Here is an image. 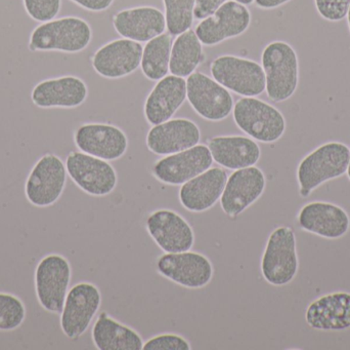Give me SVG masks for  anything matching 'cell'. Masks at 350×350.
Listing matches in <instances>:
<instances>
[{"mask_svg": "<svg viewBox=\"0 0 350 350\" xmlns=\"http://www.w3.org/2000/svg\"><path fill=\"white\" fill-rule=\"evenodd\" d=\"M228 174L221 168H210L181 185L178 197L181 205L193 213H203L219 201Z\"/></svg>", "mask_w": 350, "mask_h": 350, "instance_id": "7402d4cb", "label": "cell"}, {"mask_svg": "<svg viewBox=\"0 0 350 350\" xmlns=\"http://www.w3.org/2000/svg\"><path fill=\"white\" fill-rule=\"evenodd\" d=\"M76 147L84 153L112 162L122 158L129 139L119 127L107 123H84L74 133Z\"/></svg>", "mask_w": 350, "mask_h": 350, "instance_id": "2e32d148", "label": "cell"}, {"mask_svg": "<svg viewBox=\"0 0 350 350\" xmlns=\"http://www.w3.org/2000/svg\"><path fill=\"white\" fill-rule=\"evenodd\" d=\"M203 58V47L195 31L181 33L172 43L170 71L172 75L189 77Z\"/></svg>", "mask_w": 350, "mask_h": 350, "instance_id": "83f0119b", "label": "cell"}, {"mask_svg": "<svg viewBox=\"0 0 350 350\" xmlns=\"http://www.w3.org/2000/svg\"><path fill=\"white\" fill-rule=\"evenodd\" d=\"M347 177H349V181H350V160H349V168H347Z\"/></svg>", "mask_w": 350, "mask_h": 350, "instance_id": "ab89813d", "label": "cell"}, {"mask_svg": "<svg viewBox=\"0 0 350 350\" xmlns=\"http://www.w3.org/2000/svg\"><path fill=\"white\" fill-rule=\"evenodd\" d=\"M172 39L170 33H163L148 41L142 57V71L148 79L158 82L170 72Z\"/></svg>", "mask_w": 350, "mask_h": 350, "instance_id": "f1b7e54d", "label": "cell"}, {"mask_svg": "<svg viewBox=\"0 0 350 350\" xmlns=\"http://www.w3.org/2000/svg\"><path fill=\"white\" fill-rule=\"evenodd\" d=\"M67 176V168L61 158L53 153L41 156L25 183V195L29 203L37 208L55 205L63 195Z\"/></svg>", "mask_w": 350, "mask_h": 350, "instance_id": "52a82bcc", "label": "cell"}, {"mask_svg": "<svg viewBox=\"0 0 350 350\" xmlns=\"http://www.w3.org/2000/svg\"><path fill=\"white\" fill-rule=\"evenodd\" d=\"M349 160L350 148L337 141L322 144L304 156L297 168L300 197L306 199L321 185L347 174Z\"/></svg>", "mask_w": 350, "mask_h": 350, "instance_id": "6da1fadb", "label": "cell"}, {"mask_svg": "<svg viewBox=\"0 0 350 350\" xmlns=\"http://www.w3.org/2000/svg\"><path fill=\"white\" fill-rule=\"evenodd\" d=\"M166 29L170 35H177L191 29L193 22L196 0H163Z\"/></svg>", "mask_w": 350, "mask_h": 350, "instance_id": "f546056e", "label": "cell"}, {"mask_svg": "<svg viewBox=\"0 0 350 350\" xmlns=\"http://www.w3.org/2000/svg\"><path fill=\"white\" fill-rule=\"evenodd\" d=\"M265 74V90L273 102L289 100L299 84V61L297 53L285 41H273L261 55Z\"/></svg>", "mask_w": 350, "mask_h": 350, "instance_id": "3957f363", "label": "cell"}, {"mask_svg": "<svg viewBox=\"0 0 350 350\" xmlns=\"http://www.w3.org/2000/svg\"><path fill=\"white\" fill-rule=\"evenodd\" d=\"M306 321L314 330L340 332L350 329V293L333 292L308 305Z\"/></svg>", "mask_w": 350, "mask_h": 350, "instance_id": "cb8c5ba5", "label": "cell"}, {"mask_svg": "<svg viewBox=\"0 0 350 350\" xmlns=\"http://www.w3.org/2000/svg\"><path fill=\"white\" fill-rule=\"evenodd\" d=\"M88 96V88L81 78L74 75L47 78L35 84L31 101L41 109L77 108Z\"/></svg>", "mask_w": 350, "mask_h": 350, "instance_id": "ac0fdd59", "label": "cell"}, {"mask_svg": "<svg viewBox=\"0 0 350 350\" xmlns=\"http://www.w3.org/2000/svg\"><path fill=\"white\" fill-rule=\"evenodd\" d=\"M317 12L329 22H340L347 18L350 0H314Z\"/></svg>", "mask_w": 350, "mask_h": 350, "instance_id": "d6a6232c", "label": "cell"}, {"mask_svg": "<svg viewBox=\"0 0 350 350\" xmlns=\"http://www.w3.org/2000/svg\"><path fill=\"white\" fill-rule=\"evenodd\" d=\"M291 0H255L257 8L261 10H273L288 3Z\"/></svg>", "mask_w": 350, "mask_h": 350, "instance_id": "8d00e7d4", "label": "cell"}, {"mask_svg": "<svg viewBox=\"0 0 350 350\" xmlns=\"http://www.w3.org/2000/svg\"><path fill=\"white\" fill-rule=\"evenodd\" d=\"M25 12L35 22L44 23L57 18L62 0H23Z\"/></svg>", "mask_w": 350, "mask_h": 350, "instance_id": "1f68e13d", "label": "cell"}, {"mask_svg": "<svg viewBox=\"0 0 350 350\" xmlns=\"http://www.w3.org/2000/svg\"><path fill=\"white\" fill-rule=\"evenodd\" d=\"M347 24H349V32H350V6H349V12H347Z\"/></svg>", "mask_w": 350, "mask_h": 350, "instance_id": "f35d334b", "label": "cell"}, {"mask_svg": "<svg viewBox=\"0 0 350 350\" xmlns=\"http://www.w3.org/2000/svg\"><path fill=\"white\" fill-rule=\"evenodd\" d=\"M115 30L123 38L148 42L166 30L165 14L154 6L120 10L113 18Z\"/></svg>", "mask_w": 350, "mask_h": 350, "instance_id": "603a6c76", "label": "cell"}, {"mask_svg": "<svg viewBox=\"0 0 350 350\" xmlns=\"http://www.w3.org/2000/svg\"><path fill=\"white\" fill-rule=\"evenodd\" d=\"M94 347L98 350H142L141 335L131 327L102 312L94 323L92 332Z\"/></svg>", "mask_w": 350, "mask_h": 350, "instance_id": "4316f807", "label": "cell"}, {"mask_svg": "<svg viewBox=\"0 0 350 350\" xmlns=\"http://www.w3.org/2000/svg\"><path fill=\"white\" fill-rule=\"evenodd\" d=\"M251 12L239 2L226 1L213 14L198 24L195 32L202 45H219L226 39L240 36L248 30Z\"/></svg>", "mask_w": 350, "mask_h": 350, "instance_id": "4fadbf2b", "label": "cell"}, {"mask_svg": "<svg viewBox=\"0 0 350 350\" xmlns=\"http://www.w3.org/2000/svg\"><path fill=\"white\" fill-rule=\"evenodd\" d=\"M68 176L84 192L92 197H106L116 188V171L107 160L81 151H73L66 158Z\"/></svg>", "mask_w": 350, "mask_h": 350, "instance_id": "9c48e42d", "label": "cell"}, {"mask_svg": "<svg viewBox=\"0 0 350 350\" xmlns=\"http://www.w3.org/2000/svg\"><path fill=\"white\" fill-rule=\"evenodd\" d=\"M26 306L14 294L0 293V331L10 332L24 324Z\"/></svg>", "mask_w": 350, "mask_h": 350, "instance_id": "4dcf8cb0", "label": "cell"}, {"mask_svg": "<svg viewBox=\"0 0 350 350\" xmlns=\"http://www.w3.org/2000/svg\"><path fill=\"white\" fill-rule=\"evenodd\" d=\"M234 1L239 2V3L243 4V5H250L255 0H234Z\"/></svg>", "mask_w": 350, "mask_h": 350, "instance_id": "74e56055", "label": "cell"}, {"mask_svg": "<svg viewBox=\"0 0 350 350\" xmlns=\"http://www.w3.org/2000/svg\"><path fill=\"white\" fill-rule=\"evenodd\" d=\"M157 271L162 277L187 289L205 288L214 275L211 261L191 250L162 255L157 260Z\"/></svg>", "mask_w": 350, "mask_h": 350, "instance_id": "7c38bea8", "label": "cell"}, {"mask_svg": "<svg viewBox=\"0 0 350 350\" xmlns=\"http://www.w3.org/2000/svg\"><path fill=\"white\" fill-rule=\"evenodd\" d=\"M71 279V264L62 255L49 254L39 261L35 269V292L45 312L61 314Z\"/></svg>", "mask_w": 350, "mask_h": 350, "instance_id": "8992f818", "label": "cell"}, {"mask_svg": "<svg viewBox=\"0 0 350 350\" xmlns=\"http://www.w3.org/2000/svg\"><path fill=\"white\" fill-rule=\"evenodd\" d=\"M74 3L90 12H104L114 3L115 0H71Z\"/></svg>", "mask_w": 350, "mask_h": 350, "instance_id": "d590c367", "label": "cell"}, {"mask_svg": "<svg viewBox=\"0 0 350 350\" xmlns=\"http://www.w3.org/2000/svg\"><path fill=\"white\" fill-rule=\"evenodd\" d=\"M143 47L131 39H115L103 45L92 57V67L103 77H124L141 66Z\"/></svg>", "mask_w": 350, "mask_h": 350, "instance_id": "d6986e66", "label": "cell"}, {"mask_svg": "<svg viewBox=\"0 0 350 350\" xmlns=\"http://www.w3.org/2000/svg\"><path fill=\"white\" fill-rule=\"evenodd\" d=\"M200 140L201 132L193 121L175 118L154 125L148 133L147 146L153 153L167 156L198 145Z\"/></svg>", "mask_w": 350, "mask_h": 350, "instance_id": "44dd1931", "label": "cell"}, {"mask_svg": "<svg viewBox=\"0 0 350 350\" xmlns=\"http://www.w3.org/2000/svg\"><path fill=\"white\" fill-rule=\"evenodd\" d=\"M92 38L90 25L79 16H62L35 27L29 37L30 51H61L75 53L84 51Z\"/></svg>", "mask_w": 350, "mask_h": 350, "instance_id": "7a4b0ae2", "label": "cell"}, {"mask_svg": "<svg viewBox=\"0 0 350 350\" xmlns=\"http://www.w3.org/2000/svg\"><path fill=\"white\" fill-rule=\"evenodd\" d=\"M144 350H191V345L180 335L161 334L144 343Z\"/></svg>", "mask_w": 350, "mask_h": 350, "instance_id": "836d02e7", "label": "cell"}, {"mask_svg": "<svg viewBox=\"0 0 350 350\" xmlns=\"http://www.w3.org/2000/svg\"><path fill=\"white\" fill-rule=\"evenodd\" d=\"M214 79L226 90L243 97H257L265 90L262 66L253 60L220 55L210 66Z\"/></svg>", "mask_w": 350, "mask_h": 350, "instance_id": "ba28073f", "label": "cell"}, {"mask_svg": "<svg viewBox=\"0 0 350 350\" xmlns=\"http://www.w3.org/2000/svg\"><path fill=\"white\" fill-rule=\"evenodd\" d=\"M102 305V294L92 283L76 284L68 292L61 312V329L71 340L80 338L92 325Z\"/></svg>", "mask_w": 350, "mask_h": 350, "instance_id": "30bf717a", "label": "cell"}, {"mask_svg": "<svg viewBox=\"0 0 350 350\" xmlns=\"http://www.w3.org/2000/svg\"><path fill=\"white\" fill-rule=\"evenodd\" d=\"M260 268L263 279L275 287H283L295 279L299 271V259L292 228L280 226L271 232L261 258Z\"/></svg>", "mask_w": 350, "mask_h": 350, "instance_id": "5b68a950", "label": "cell"}, {"mask_svg": "<svg viewBox=\"0 0 350 350\" xmlns=\"http://www.w3.org/2000/svg\"><path fill=\"white\" fill-rule=\"evenodd\" d=\"M213 162L228 170L255 166L260 160L261 149L255 140L244 136H218L208 141Z\"/></svg>", "mask_w": 350, "mask_h": 350, "instance_id": "484cf974", "label": "cell"}, {"mask_svg": "<svg viewBox=\"0 0 350 350\" xmlns=\"http://www.w3.org/2000/svg\"><path fill=\"white\" fill-rule=\"evenodd\" d=\"M228 0H196L193 16L197 20H204L213 14Z\"/></svg>", "mask_w": 350, "mask_h": 350, "instance_id": "e575fe53", "label": "cell"}, {"mask_svg": "<svg viewBox=\"0 0 350 350\" xmlns=\"http://www.w3.org/2000/svg\"><path fill=\"white\" fill-rule=\"evenodd\" d=\"M187 99V80L175 75H166L158 80L148 96L144 107L146 119L152 125L172 119Z\"/></svg>", "mask_w": 350, "mask_h": 350, "instance_id": "d4e9b609", "label": "cell"}, {"mask_svg": "<svg viewBox=\"0 0 350 350\" xmlns=\"http://www.w3.org/2000/svg\"><path fill=\"white\" fill-rule=\"evenodd\" d=\"M297 220L302 230L327 240L343 238L350 228L349 213L340 205L328 201L306 203L298 213Z\"/></svg>", "mask_w": 350, "mask_h": 350, "instance_id": "ffe728a7", "label": "cell"}, {"mask_svg": "<svg viewBox=\"0 0 350 350\" xmlns=\"http://www.w3.org/2000/svg\"><path fill=\"white\" fill-rule=\"evenodd\" d=\"M150 236L164 253L189 251L195 245V234L189 222L172 210H157L146 221Z\"/></svg>", "mask_w": 350, "mask_h": 350, "instance_id": "e0dca14e", "label": "cell"}, {"mask_svg": "<svg viewBox=\"0 0 350 350\" xmlns=\"http://www.w3.org/2000/svg\"><path fill=\"white\" fill-rule=\"evenodd\" d=\"M187 99L193 110L209 121H224L234 109V99L228 90L201 72H193L187 77Z\"/></svg>", "mask_w": 350, "mask_h": 350, "instance_id": "8fae6325", "label": "cell"}, {"mask_svg": "<svg viewBox=\"0 0 350 350\" xmlns=\"http://www.w3.org/2000/svg\"><path fill=\"white\" fill-rule=\"evenodd\" d=\"M212 164L213 158L208 146L198 144L158 160L152 173L160 182L177 186L205 172L211 168Z\"/></svg>", "mask_w": 350, "mask_h": 350, "instance_id": "9a60e30c", "label": "cell"}, {"mask_svg": "<svg viewBox=\"0 0 350 350\" xmlns=\"http://www.w3.org/2000/svg\"><path fill=\"white\" fill-rule=\"evenodd\" d=\"M232 111L237 127L255 141L275 143L285 134L287 125L283 113L260 99L244 97Z\"/></svg>", "mask_w": 350, "mask_h": 350, "instance_id": "277c9868", "label": "cell"}, {"mask_svg": "<svg viewBox=\"0 0 350 350\" xmlns=\"http://www.w3.org/2000/svg\"><path fill=\"white\" fill-rule=\"evenodd\" d=\"M265 187V173L257 166L234 171L228 177L219 199L222 211L230 217H238L262 197Z\"/></svg>", "mask_w": 350, "mask_h": 350, "instance_id": "5bb4252c", "label": "cell"}]
</instances>
